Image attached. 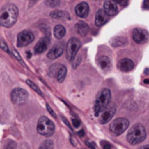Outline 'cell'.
Listing matches in <instances>:
<instances>
[{
	"label": "cell",
	"instance_id": "obj_37",
	"mask_svg": "<svg viewBox=\"0 0 149 149\" xmlns=\"http://www.w3.org/2000/svg\"><path fill=\"white\" fill-rule=\"evenodd\" d=\"M144 83H146V84H148L149 85V78H146V79L144 80Z\"/></svg>",
	"mask_w": 149,
	"mask_h": 149
},
{
	"label": "cell",
	"instance_id": "obj_27",
	"mask_svg": "<svg viewBox=\"0 0 149 149\" xmlns=\"http://www.w3.org/2000/svg\"><path fill=\"white\" fill-rule=\"evenodd\" d=\"M112 1H113L115 4H120V6H126L127 4V3H128V0H112Z\"/></svg>",
	"mask_w": 149,
	"mask_h": 149
},
{
	"label": "cell",
	"instance_id": "obj_19",
	"mask_svg": "<svg viewBox=\"0 0 149 149\" xmlns=\"http://www.w3.org/2000/svg\"><path fill=\"white\" fill-rule=\"evenodd\" d=\"M51 17L56 19H70V15L65 11H53L51 12Z\"/></svg>",
	"mask_w": 149,
	"mask_h": 149
},
{
	"label": "cell",
	"instance_id": "obj_6",
	"mask_svg": "<svg viewBox=\"0 0 149 149\" xmlns=\"http://www.w3.org/2000/svg\"><path fill=\"white\" fill-rule=\"evenodd\" d=\"M28 97H29V95H28L27 91L22 88L13 89V90L11 91V94H10V98H11L12 103L15 105H17L25 104L28 100Z\"/></svg>",
	"mask_w": 149,
	"mask_h": 149
},
{
	"label": "cell",
	"instance_id": "obj_1",
	"mask_svg": "<svg viewBox=\"0 0 149 149\" xmlns=\"http://www.w3.org/2000/svg\"><path fill=\"white\" fill-rule=\"evenodd\" d=\"M18 17V9L14 4H8L0 10V25L11 27Z\"/></svg>",
	"mask_w": 149,
	"mask_h": 149
},
{
	"label": "cell",
	"instance_id": "obj_3",
	"mask_svg": "<svg viewBox=\"0 0 149 149\" xmlns=\"http://www.w3.org/2000/svg\"><path fill=\"white\" fill-rule=\"evenodd\" d=\"M147 136L145 127L141 124L134 125L128 131L127 139L131 145H137L142 142Z\"/></svg>",
	"mask_w": 149,
	"mask_h": 149
},
{
	"label": "cell",
	"instance_id": "obj_14",
	"mask_svg": "<svg viewBox=\"0 0 149 149\" xmlns=\"http://www.w3.org/2000/svg\"><path fill=\"white\" fill-rule=\"evenodd\" d=\"M134 68V63L132 60L128 58H124L119 62V68L123 72H128L133 70Z\"/></svg>",
	"mask_w": 149,
	"mask_h": 149
},
{
	"label": "cell",
	"instance_id": "obj_31",
	"mask_svg": "<svg viewBox=\"0 0 149 149\" xmlns=\"http://www.w3.org/2000/svg\"><path fill=\"white\" fill-rule=\"evenodd\" d=\"M16 148V143L13 142V141H10L7 146H6V148L5 149H15Z\"/></svg>",
	"mask_w": 149,
	"mask_h": 149
},
{
	"label": "cell",
	"instance_id": "obj_10",
	"mask_svg": "<svg viewBox=\"0 0 149 149\" xmlns=\"http://www.w3.org/2000/svg\"><path fill=\"white\" fill-rule=\"evenodd\" d=\"M133 39L138 44H145L148 40L149 34L145 29L135 28L133 31Z\"/></svg>",
	"mask_w": 149,
	"mask_h": 149
},
{
	"label": "cell",
	"instance_id": "obj_9",
	"mask_svg": "<svg viewBox=\"0 0 149 149\" xmlns=\"http://www.w3.org/2000/svg\"><path fill=\"white\" fill-rule=\"evenodd\" d=\"M115 112H116V107L113 104L112 105H109L103 112L102 113L100 114V123L104 125V124H107V122H109L113 117L114 116L115 114Z\"/></svg>",
	"mask_w": 149,
	"mask_h": 149
},
{
	"label": "cell",
	"instance_id": "obj_36",
	"mask_svg": "<svg viewBox=\"0 0 149 149\" xmlns=\"http://www.w3.org/2000/svg\"><path fill=\"white\" fill-rule=\"evenodd\" d=\"M79 135H80L81 137H83V136H84V131L81 130L80 132H79Z\"/></svg>",
	"mask_w": 149,
	"mask_h": 149
},
{
	"label": "cell",
	"instance_id": "obj_32",
	"mask_svg": "<svg viewBox=\"0 0 149 149\" xmlns=\"http://www.w3.org/2000/svg\"><path fill=\"white\" fill-rule=\"evenodd\" d=\"M13 53L15 54V55H16L17 59V60H18L19 61H21V63H22L23 65H24V61H23V60H22V59L20 58V56H19V55H18V54H17V53L16 52V50H13Z\"/></svg>",
	"mask_w": 149,
	"mask_h": 149
},
{
	"label": "cell",
	"instance_id": "obj_17",
	"mask_svg": "<svg viewBox=\"0 0 149 149\" xmlns=\"http://www.w3.org/2000/svg\"><path fill=\"white\" fill-rule=\"evenodd\" d=\"M98 63L103 70H108L111 68V60L107 55L100 56L98 60Z\"/></svg>",
	"mask_w": 149,
	"mask_h": 149
},
{
	"label": "cell",
	"instance_id": "obj_35",
	"mask_svg": "<svg viewBox=\"0 0 149 149\" xmlns=\"http://www.w3.org/2000/svg\"><path fill=\"white\" fill-rule=\"evenodd\" d=\"M139 149H149V145H146V146H143V147L140 148Z\"/></svg>",
	"mask_w": 149,
	"mask_h": 149
},
{
	"label": "cell",
	"instance_id": "obj_21",
	"mask_svg": "<svg viewBox=\"0 0 149 149\" xmlns=\"http://www.w3.org/2000/svg\"><path fill=\"white\" fill-rule=\"evenodd\" d=\"M66 74H67V69H66L65 66L61 65L60 66V68H59V70H58V72L57 74V76H56L58 82V83H62L65 80V78L66 76Z\"/></svg>",
	"mask_w": 149,
	"mask_h": 149
},
{
	"label": "cell",
	"instance_id": "obj_15",
	"mask_svg": "<svg viewBox=\"0 0 149 149\" xmlns=\"http://www.w3.org/2000/svg\"><path fill=\"white\" fill-rule=\"evenodd\" d=\"M108 20V15L106 13V11L102 9L99 10L95 16V24L97 26H102L104 25Z\"/></svg>",
	"mask_w": 149,
	"mask_h": 149
},
{
	"label": "cell",
	"instance_id": "obj_33",
	"mask_svg": "<svg viewBox=\"0 0 149 149\" xmlns=\"http://www.w3.org/2000/svg\"><path fill=\"white\" fill-rule=\"evenodd\" d=\"M143 8L144 9H149V0H144V2H143Z\"/></svg>",
	"mask_w": 149,
	"mask_h": 149
},
{
	"label": "cell",
	"instance_id": "obj_26",
	"mask_svg": "<svg viewBox=\"0 0 149 149\" xmlns=\"http://www.w3.org/2000/svg\"><path fill=\"white\" fill-rule=\"evenodd\" d=\"M100 146L102 147L103 149H111V148H112L110 143H108L107 141H100Z\"/></svg>",
	"mask_w": 149,
	"mask_h": 149
},
{
	"label": "cell",
	"instance_id": "obj_11",
	"mask_svg": "<svg viewBox=\"0 0 149 149\" xmlns=\"http://www.w3.org/2000/svg\"><path fill=\"white\" fill-rule=\"evenodd\" d=\"M63 50H64V47H63V45L62 44H56L48 52L47 57L49 59H51V60L57 59V58H58L63 54Z\"/></svg>",
	"mask_w": 149,
	"mask_h": 149
},
{
	"label": "cell",
	"instance_id": "obj_18",
	"mask_svg": "<svg viewBox=\"0 0 149 149\" xmlns=\"http://www.w3.org/2000/svg\"><path fill=\"white\" fill-rule=\"evenodd\" d=\"M75 29H76L77 32L81 36H86L89 32V26L85 22L77 23L76 25H75Z\"/></svg>",
	"mask_w": 149,
	"mask_h": 149
},
{
	"label": "cell",
	"instance_id": "obj_20",
	"mask_svg": "<svg viewBox=\"0 0 149 149\" xmlns=\"http://www.w3.org/2000/svg\"><path fill=\"white\" fill-rule=\"evenodd\" d=\"M65 28L61 25H58L54 27V30H53V33H54V36L56 39L58 40H60L62 39L65 35Z\"/></svg>",
	"mask_w": 149,
	"mask_h": 149
},
{
	"label": "cell",
	"instance_id": "obj_4",
	"mask_svg": "<svg viewBox=\"0 0 149 149\" xmlns=\"http://www.w3.org/2000/svg\"><path fill=\"white\" fill-rule=\"evenodd\" d=\"M55 126L53 122L45 116H42L39 118L37 126V132L45 137H50L54 133Z\"/></svg>",
	"mask_w": 149,
	"mask_h": 149
},
{
	"label": "cell",
	"instance_id": "obj_29",
	"mask_svg": "<svg viewBox=\"0 0 149 149\" xmlns=\"http://www.w3.org/2000/svg\"><path fill=\"white\" fill-rule=\"evenodd\" d=\"M72 125H73V126L75 127V128H78V127H79V126H80V121L79 120V119H72Z\"/></svg>",
	"mask_w": 149,
	"mask_h": 149
},
{
	"label": "cell",
	"instance_id": "obj_24",
	"mask_svg": "<svg viewBox=\"0 0 149 149\" xmlns=\"http://www.w3.org/2000/svg\"><path fill=\"white\" fill-rule=\"evenodd\" d=\"M26 83H27V84H28V85H29V86H30V87H31L34 91H36L38 94H39V95L43 96V93L41 92V90H39V88H38V86H37V85H36L32 81H31V80H27V81H26Z\"/></svg>",
	"mask_w": 149,
	"mask_h": 149
},
{
	"label": "cell",
	"instance_id": "obj_12",
	"mask_svg": "<svg viewBox=\"0 0 149 149\" xmlns=\"http://www.w3.org/2000/svg\"><path fill=\"white\" fill-rule=\"evenodd\" d=\"M50 43V39L49 37H44L41 40H38V42L36 44L35 48H34V52L35 54H41L43 52H45Z\"/></svg>",
	"mask_w": 149,
	"mask_h": 149
},
{
	"label": "cell",
	"instance_id": "obj_28",
	"mask_svg": "<svg viewBox=\"0 0 149 149\" xmlns=\"http://www.w3.org/2000/svg\"><path fill=\"white\" fill-rule=\"evenodd\" d=\"M0 47H1L3 51H5V52H7V53H10L7 45H6L3 41H2V40H0Z\"/></svg>",
	"mask_w": 149,
	"mask_h": 149
},
{
	"label": "cell",
	"instance_id": "obj_7",
	"mask_svg": "<svg viewBox=\"0 0 149 149\" xmlns=\"http://www.w3.org/2000/svg\"><path fill=\"white\" fill-rule=\"evenodd\" d=\"M80 46L81 43L79 40H78L77 38H71L69 40L66 45V54H67V59L70 61H72L74 60L79 49L80 48Z\"/></svg>",
	"mask_w": 149,
	"mask_h": 149
},
{
	"label": "cell",
	"instance_id": "obj_30",
	"mask_svg": "<svg viewBox=\"0 0 149 149\" xmlns=\"http://www.w3.org/2000/svg\"><path fill=\"white\" fill-rule=\"evenodd\" d=\"M46 109H47V111L51 113V115H52V117H54V118H56V117H57V116H56V114H55V112H53V110L51 108V106H50L48 104L46 105Z\"/></svg>",
	"mask_w": 149,
	"mask_h": 149
},
{
	"label": "cell",
	"instance_id": "obj_16",
	"mask_svg": "<svg viewBox=\"0 0 149 149\" xmlns=\"http://www.w3.org/2000/svg\"><path fill=\"white\" fill-rule=\"evenodd\" d=\"M75 12L77 14V16L80 17V18H86L88 15L89 12V5L87 3L82 2L80 4H79L76 8H75Z\"/></svg>",
	"mask_w": 149,
	"mask_h": 149
},
{
	"label": "cell",
	"instance_id": "obj_5",
	"mask_svg": "<svg viewBox=\"0 0 149 149\" xmlns=\"http://www.w3.org/2000/svg\"><path fill=\"white\" fill-rule=\"evenodd\" d=\"M129 126V121L125 118H119L114 119L110 125V131L116 136L123 133Z\"/></svg>",
	"mask_w": 149,
	"mask_h": 149
},
{
	"label": "cell",
	"instance_id": "obj_8",
	"mask_svg": "<svg viewBox=\"0 0 149 149\" xmlns=\"http://www.w3.org/2000/svg\"><path fill=\"white\" fill-rule=\"evenodd\" d=\"M34 40V35L30 31H23L17 35V47H23Z\"/></svg>",
	"mask_w": 149,
	"mask_h": 149
},
{
	"label": "cell",
	"instance_id": "obj_2",
	"mask_svg": "<svg viewBox=\"0 0 149 149\" xmlns=\"http://www.w3.org/2000/svg\"><path fill=\"white\" fill-rule=\"evenodd\" d=\"M111 97V91L107 88H104L99 92L94 104L95 116H99L100 114H101L102 112L110 105Z\"/></svg>",
	"mask_w": 149,
	"mask_h": 149
},
{
	"label": "cell",
	"instance_id": "obj_13",
	"mask_svg": "<svg viewBox=\"0 0 149 149\" xmlns=\"http://www.w3.org/2000/svg\"><path fill=\"white\" fill-rule=\"evenodd\" d=\"M104 11L108 16H114L118 13L117 4L112 0H107L104 4Z\"/></svg>",
	"mask_w": 149,
	"mask_h": 149
},
{
	"label": "cell",
	"instance_id": "obj_34",
	"mask_svg": "<svg viewBox=\"0 0 149 149\" xmlns=\"http://www.w3.org/2000/svg\"><path fill=\"white\" fill-rule=\"evenodd\" d=\"M86 146H88L90 148L95 149V145H94V144H92V143H90V142H88V141H86Z\"/></svg>",
	"mask_w": 149,
	"mask_h": 149
},
{
	"label": "cell",
	"instance_id": "obj_22",
	"mask_svg": "<svg viewBox=\"0 0 149 149\" xmlns=\"http://www.w3.org/2000/svg\"><path fill=\"white\" fill-rule=\"evenodd\" d=\"M60 66L61 64H58V63H56V64H53L51 68H50V70H49V75L50 76L52 77H55L57 76V74L60 68Z\"/></svg>",
	"mask_w": 149,
	"mask_h": 149
},
{
	"label": "cell",
	"instance_id": "obj_25",
	"mask_svg": "<svg viewBox=\"0 0 149 149\" xmlns=\"http://www.w3.org/2000/svg\"><path fill=\"white\" fill-rule=\"evenodd\" d=\"M47 5L51 6V7H55L59 5L60 4V0H45Z\"/></svg>",
	"mask_w": 149,
	"mask_h": 149
},
{
	"label": "cell",
	"instance_id": "obj_23",
	"mask_svg": "<svg viewBox=\"0 0 149 149\" xmlns=\"http://www.w3.org/2000/svg\"><path fill=\"white\" fill-rule=\"evenodd\" d=\"M38 149H53V142L50 140L45 141Z\"/></svg>",
	"mask_w": 149,
	"mask_h": 149
}]
</instances>
